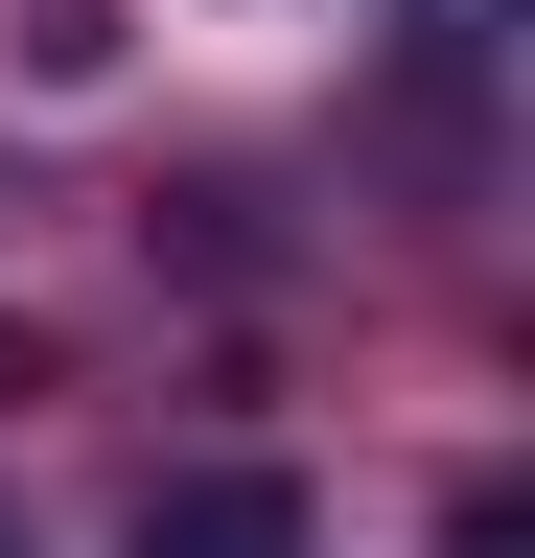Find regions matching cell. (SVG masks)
<instances>
[{
    "label": "cell",
    "mask_w": 535,
    "mask_h": 558,
    "mask_svg": "<svg viewBox=\"0 0 535 558\" xmlns=\"http://www.w3.org/2000/svg\"><path fill=\"white\" fill-rule=\"evenodd\" d=\"M117 558H326V512H303V465H141Z\"/></svg>",
    "instance_id": "6da1fadb"
},
{
    "label": "cell",
    "mask_w": 535,
    "mask_h": 558,
    "mask_svg": "<svg viewBox=\"0 0 535 558\" xmlns=\"http://www.w3.org/2000/svg\"><path fill=\"white\" fill-rule=\"evenodd\" d=\"M442 558H535V512H512V488H465V512H442Z\"/></svg>",
    "instance_id": "277c9868"
},
{
    "label": "cell",
    "mask_w": 535,
    "mask_h": 558,
    "mask_svg": "<svg viewBox=\"0 0 535 558\" xmlns=\"http://www.w3.org/2000/svg\"><path fill=\"white\" fill-rule=\"evenodd\" d=\"M24 94H117V0H24Z\"/></svg>",
    "instance_id": "3957f363"
},
{
    "label": "cell",
    "mask_w": 535,
    "mask_h": 558,
    "mask_svg": "<svg viewBox=\"0 0 535 558\" xmlns=\"http://www.w3.org/2000/svg\"><path fill=\"white\" fill-rule=\"evenodd\" d=\"M0 558H24V535H0Z\"/></svg>",
    "instance_id": "5b68a950"
},
{
    "label": "cell",
    "mask_w": 535,
    "mask_h": 558,
    "mask_svg": "<svg viewBox=\"0 0 535 558\" xmlns=\"http://www.w3.org/2000/svg\"><path fill=\"white\" fill-rule=\"evenodd\" d=\"M489 24H512V0H420V140H442V163H465V94H489Z\"/></svg>",
    "instance_id": "7a4b0ae2"
}]
</instances>
